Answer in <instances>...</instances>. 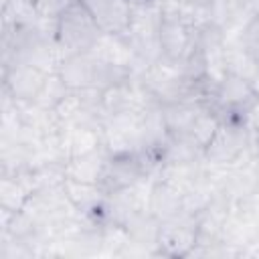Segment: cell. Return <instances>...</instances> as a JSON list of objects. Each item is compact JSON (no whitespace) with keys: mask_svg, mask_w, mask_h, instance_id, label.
Returning a JSON list of instances; mask_svg holds the SVG:
<instances>
[{"mask_svg":"<svg viewBox=\"0 0 259 259\" xmlns=\"http://www.w3.org/2000/svg\"><path fill=\"white\" fill-rule=\"evenodd\" d=\"M235 6L241 14L249 16V18L259 16V0H235Z\"/></svg>","mask_w":259,"mask_h":259,"instance_id":"7c38bea8","label":"cell"},{"mask_svg":"<svg viewBox=\"0 0 259 259\" xmlns=\"http://www.w3.org/2000/svg\"><path fill=\"white\" fill-rule=\"evenodd\" d=\"M75 2L79 0H30L32 10L40 16V18H51L57 20L65 10H69Z\"/></svg>","mask_w":259,"mask_h":259,"instance_id":"8fae6325","label":"cell"},{"mask_svg":"<svg viewBox=\"0 0 259 259\" xmlns=\"http://www.w3.org/2000/svg\"><path fill=\"white\" fill-rule=\"evenodd\" d=\"M127 2H132L134 6H150L152 4V0H127Z\"/></svg>","mask_w":259,"mask_h":259,"instance_id":"9a60e30c","label":"cell"},{"mask_svg":"<svg viewBox=\"0 0 259 259\" xmlns=\"http://www.w3.org/2000/svg\"><path fill=\"white\" fill-rule=\"evenodd\" d=\"M101 34V28L81 2H75L55 20V38L65 55L91 53L97 47Z\"/></svg>","mask_w":259,"mask_h":259,"instance_id":"6da1fadb","label":"cell"},{"mask_svg":"<svg viewBox=\"0 0 259 259\" xmlns=\"http://www.w3.org/2000/svg\"><path fill=\"white\" fill-rule=\"evenodd\" d=\"M198 26H194L182 12H160L158 24V51L160 59L182 63L198 47Z\"/></svg>","mask_w":259,"mask_h":259,"instance_id":"7a4b0ae2","label":"cell"},{"mask_svg":"<svg viewBox=\"0 0 259 259\" xmlns=\"http://www.w3.org/2000/svg\"><path fill=\"white\" fill-rule=\"evenodd\" d=\"M182 210V194L176 186L168 182H160L152 188L150 194V214L160 223L176 217Z\"/></svg>","mask_w":259,"mask_h":259,"instance_id":"9c48e42d","label":"cell"},{"mask_svg":"<svg viewBox=\"0 0 259 259\" xmlns=\"http://www.w3.org/2000/svg\"><path fill=\"white\" fill-rule=\"evenodd\" d=\"M182 8H210L214 0H176Z\"/></svg>","mask_w":259,"mask_h":259,"instance_id":"4fadbf2b","label":"cell"},{"mask_svg":"<svg viewBox=\"0 0 259 259\" xmlns=\"http://www.w3.org/2000/svg\"><path fill=\"white\" fill-rule=\"evenodd\" d=\"M79 2L89 10V14L93 16V20L97 22L103 34L113 38H123L130 32L136 16V6L132 2L127 0H79Z\"/></svg>","mask_w":259,"mask_h":259,"instance_id":"277c9868","label":"cell"},{"mask_svg":"<svg viewBox=\"0 0 259 259\" xmlns=\"http://www.w3.org/2000/svg\"><path fill=\"white\" fill-rule=\"evenodd\" d=\"M49 75L34 63H14L6 67V91L18 101H36Z\"/></svg>","mask_w":259,"mask_h":259,"instance_id":"52a82bcc","label":"cell"},{"mask_svg":"<svg viewBox=\"0 0 259 259\" xmlns=\"http://www.w3.org/2000/svg\"><path fill=\"white\" fill-rule=\"evenodd\" d=\"M156 243L160 247V253L164 255H170V257L188 255L196 243V227L190 219H184L178 212L176 217L160 223Z\"/></svg>","mask_w":259,"mask_h":259,"instance_id":"ba28073f","label":"cell"},{"mask_svg":"<svg viewBox=\"0 0 259 259\" xmlns=\"http://www.w3.org/2000/svg\"><path fill=\"white\" fill-rule=\"evenodd\" d=\"M144 172H146V164L136 152H117L109 160H105L97 184L103 188L105 194H113L134 186Z\"/></svg>","mask_w":259,"mask_h":259,"instance_id":"5b68a950","label":"cell"},{"mask_svg":"<svg viewBox=\"0 0 259 259\" xmlns=\"http://www.w3.org/2000/svg\"><path fill=\"white\" fill-rule=\"evenodd\" d=\"M210 97L223 113H227L229 117H243V119L257 101L249 77L239 75L235 71H225L223 77L214 81V89Z\"/></svg>","mask_w":259,"mask_h":259,"instance_id":"3957f363","label":"cell"},{"mask_svg":"<svg viewBox=\"0 0 259 259\" xmlns=\"http://www.w3.org/2000/svg\"><path fill=\"white\" fill-rule=\"evenodd\" d=\"M245 119L243 117H227L221 119V125L214 134V138L208 142V146L204 148L206 158L219 162V164H227L231 160H235L241 150L247 144V132H245Z\"/></svg>","mask_w":259,"mask_h":259,"instance_id":"8992f818","label":"cell"},{"mask_svg":"<svg viewBox=\"0 0 259 259\" xmlns=\"http://www.w3.org/2000/svg\"><path fill=\"white\" fill-rule=\"evenodd\" d=\"M249 81H251V87H253V91H255V95H257V99H259V67H255V71H253V75L249 77Z\"/></svg>","mask_w":259,"mask_h":259,"instance_id":"5bb4252c","label":"cell"},{"mask_svg":"<svg viewBox=\"0 0 259 259\" xmlns=\"http://www.w3.org/2000/svg\"><path fill=\"white\" fill-rule=\"evenodd\" d=\"M241 49L247 53L253 65L259 67V16L247 20L241 34Z\"/></svg>","mask_w":259,"mask_h":259,"instance_id":"30bf717a","label":"cell"}]
</instances>
